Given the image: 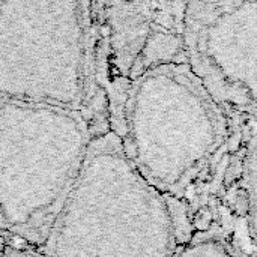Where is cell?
Here are the masks:
<instances>
[{
    "instance_id": "1",
    "label": "cell",
    "mask_w": 257,
    "mask_h": 257,
    "mask_svg": "<svg viewBox=\"0 0 257 257\" xmlns=\"http://www.w3.org/2000/svg\"><path fill=\"white\" fill-rule=\"evenodd\" d=\"M166 199L108 131L89 143L78 178L41 247L44 257H173Z\"/></svg>"
},
{
    "instance_id": "9",
    "label": "cell",
    "mask_w": 257,
    "mask_h": 257,
    "mask_svg": "<svg viewBox=\"0 0 257 257\" xmlns=\"http://www.w3.org/2000/svg\"><path fill=\"white\" fill-rule=\"evenodd\" d=\"M5 247H6V242H5V239L0 236V257H2L3 251H5Z\"/></svg>"
},
{
    "instance_id": "5",
    "label": "cell",
    "mask_w": 257,
    "mask_h": 257,
    "mask_svg": "<svg viewBox=\"0 0 257 257\" xmlns=\"http://www.w3.org/2000/svg\"><path fill=\"white\" fill-rule=\"evenodd\" d=\"M185 63L227 116H256L257 0L187 2Z\"/></svg>"
},
{
    "instance_id": "8",
    "label": "cell",
    "mask_w": 257,
    "mask_h": 257,
    "mask_svg": "<svg viewBox=\"0 0 257 257\" xmlns=\"http://www.w3.org/2000/svg\"><path fill=\"white\" fill-rule=\"evenodd\" d=\"M2 257H44L39 250L30 248V247H20V245H8L5 247V251Z\"/></svg>"
},
{
    "instance_id": "7",
    "label": "cell",
    "mask_w": 257,
    "mask_h": 257,
    "mask_svg": "<svg viewBox=\"0 0 257 257\" xmlns=\"http://www.w3.org/2000/svg\"><path fill=\"white\" fill-rule=\"evenodd\" d=\"M173 257H254L227 233L209 229L199 230L188 241L176 245Z\"/></svg>"
},
{
    "instance_id": "2",
    "label": "cell",
    "mask_w": 257,
    "mask_h": 257,
    "mask_svg": "<svg viewBox=\"0 0 257 257\" xmlns=\"http://www.w3.org/2000/svg\"><path fill=\"white\" fill-rule=\"evenodd\" d=\"M230 126L188 65L176 63L133 83L117 137L149 185L182 200L227 146Z\"/></svg>"
},
{
    "instance_id": "4",
    "label": "cell",
    "mask_w": 257,
    "mask_h": 257,
    "mask_svg": "<svg viewBox=\"0 0 257 257\" xmlns=\"http://www.w3.org/2000/svg\"><path fill=\"white\" fill-rule=\"evenodd\" d=\"M92 2H0V98L80 111Z\"/></svg>"
},
{
    "instance_id": "6",
    "label": "cell",
    "mask_w": 257,
    "mask_h": 257,
    "mask_svg": "<svg viewBox=\"0 0 257 257\" xmlns=\"http://www.w3.org/2000/svg\"><path fill=\"white\" fill-rule=\"evenodd\" d=\"M185 8L187 2H101L98 81L114 134L133 83L155 68L185 63Z\"/></svg>"
},
{
    "instance_id": "3",
    "label": "cell",
    "mask_w": 257,
    "mask_h": 257,
    "mask_svg": "<svg viewBox=\"0 0 257 257\" xmlns=\"http://www.w3.org/2000/svg\"><path fill=\"white\" fill-rule=\"evenodd\" d=\"M92 136L80 111L0 98V236L41 250Z\"/></svg>"
}]
</instances>
